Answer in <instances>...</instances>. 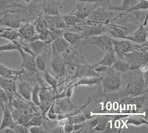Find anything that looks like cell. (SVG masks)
I'll return each instance as SVG.
<instances>
[{"label": "cell", "instance_id": "6da1fadb", "mask_svg": "<svg viewBox=\"0 0 148 133\" xmlns=\"http://www.w3.org/2000/svg\"><path fill=\"white\" fill-rule=\"evenodd\" d=\"M124 60L130 66V70H136L141 66L147 65V44L140 48L125 54Z\"/></svg>", "mask_w": 148, "mask_h": 133}, {"label": "cell", "instance_id": "7a4b0ae2", "mask_svg": "<svg viewBox=\"0 0 148 133\" xmlns=\"http://www.w3.org/2000/svg\"><path fill=\"white\" fill-rule=\"evenodd\" d=\"M112 42L113 46V51L116 54L117 59L122 60H124V55L125 54L140 48L147 44V43L140 45V44H136L131 41L127 40V39H115L113 37H112Z\"/></svg>", "mask_w": 148, "mask_h": 133}, {"label": "cell", "instance_id": "3957f363", "mask_svg": "<svg viewBox=\"0 0 148 133\" xmlns=\"http://www.w3.org/2000/svg\"><path fill=\"white\" fill-rule=\"evenodd\" d=\"M104 5L97 6L88 17V22L91 25H107L111 20L113 14Z\"/></svg>", "mask_w": 148, "mask_h": 133}, {"label": "cell", "instance_id": "277c9868", "mask_svg": "<svg viewBox=\"0 0 148 133\" xmlns=\"http://www.w3.org/2000/svg\"><path fill=\"white\" fill-rule=\"evenodd\" d=\"M103 91L106 94L117 91L119 90L121 86V79L119 74L114 71L110 72L104 78H101Z\"/></svg>", "mask_w": 148, "mask_h": 133}, {"label": "cell", "instance_id": "5b68a950", "mask_svg": "<svg viewBox=\"0 0 148 133\" xmlns=\"http://www.w3.org/2000/svg\"><path fill=\"white\" fill-rule=\"evenodd\" d=\"M82 44H92L104 51H108L113 49L112 37L105 34L84 38Z\"/></svg>", "mask_w": 148, "mask_h": 133}, {"label": "cell", "instance_id": "8992f818", "mask_svg": "<svg viewBox=\"0 0 148 133\" xmlns=\"http://www.w3.org/2000/svg\"><path fill=\"white\" fill-rule=\"evenodd\" d=\"M147 85V84L144 80L143 77L134 79L127 85L124 94L127 96H137L143 94L144 89L146 88Z\"/></svg>", "mask_w": 148, "mask_h": 133}, {"label": "cell", "instance_id": "52a82bcc", "mask_svg": "<svg viewBox=\"0 0 148 133\" xmlns=\"http://www.w3.org/2000/svg\"><path fill=\"white\" fill-rule=\"evenodd\" d=\"M122 39L131 41L136 44H145L147 42V25H144L143 24L140 25V27L136 31L130 34H127L121 38Z\"/></svg>", "mask_w": 148, "mask_h": 133}, {"label": "cell", "instance_id": "ba28073f", "mask_svg": "<svg viewBox=\"0 0 148 133\" xmlns=\"http://www.w3.org/2000/svg\"><path fill=\"white\" fill-rule=\"evenodd\" d=\"M18 52L20 54V57L22 58V64L19 69H25L30 72H36L37 69L36 66L35 62V56L31 54L26 52L22 48H18Z\"/></svg>", "mask_w": 148, "mask_h": 133}, {"label": "cell", "instance_id": "9c48e42d", "mask_svg": "<svg viewBox=\"0 0 148 133\" xmlns=\"http://www.w3.org/2000/svg\"><path fill=\"white\" fill-rule=\"evenodd\" d=\"M98 6V4L96 3H80L78 2L76 5V9L73 10L72 14L76 16L78 18L81 19L82 20H85L88 19L91 12L94 10Z\"/></svg>", "mask_w": 148, "mask_h": 133}, {"label": "cell", "instance_id": "30bf717a", "mask_svg": "<svg viewBox=\"0 0 148 133\" xmlns=\"http://www.w3.org/2000/svg\"><path fill=\"white\" fill-rule=\"evenodd\" d=\"M18 34H20L21 38L26 41H33L38 39L37 38V33L36 31L34 24L26 23L20 25L17 28Z\"/></svg>", "mask_w": 148, "mask_h": 133}, {"label": "cell", "instance_id": "8fae6325", "mask_svg": "<svg viewBox=\"0 0 148 133\" xmlns=\"http://www.w3.org/2000/svg\"><path fill=\"white\" fill-rule=\"evenodd\" d=\"M47 23V28L49 30H53V29H58V30H64L67 28V25L64 22L63 19L61 17V15L56 14V15H45L44 17Z\"/></svg>", "mask_w": 148, "mask_h": 133}, {"label": "cell", "instance_id": "7c38bea8", "mask_svg": "<svg viewBox=\"0 0 148 133\" xmlns=\"http://www.w3.org/2000/svg\"><path fill=\"white\" fill-rule=\"evenodd\" d=\"M25 74V69H18V70L8 68L5 65L0 66V77L16 81L20 79Z\"/></svg>", "mask_w": 148, "mask_h": 133}, {"label": "cell", "instance_id": "4fadbf2b", "mask_svg": "<svg viewBox=\"0 0 148 133\" xmlns=\"http://www.w3.org/2000/svg\"><path fill=\"white\" fill-rule=\"evenodd\" d=\"M18 82L16 83L17 92L19 94V96L24 100L30 102V98H31V92H32L33 87L30 83H28L27 81H25L23 80H18Z\"/></svg>", "mask_w": 148, "mask_h": 133}, {"label": "cell", "instance_id": "5bb4252c", "mask_svg": "<svg viewBox=\"0 0 148 133\" xmlns=\"http://www.w3.org/2000/svg\"><path fill=\"white\" fill-rule=\"evenodd\" d=\"M51 67L56 75L58 77H63L66 72V63L62 56L56 55L52 60Z\"/></svg>", "mask_w": 148, "mask_h": 133}, {"label": "cell", "instance_id": "9a60e30c", "mask_svg": "<svg viewBox=\"0 0 148 133\" xmlns=\"http://www.w3.org/2000/svg\"><path fill=\"white\" fill-rule=\"evenodd\" d=\"M69 44L63 38L62 36L56 37L52 41V53L54 56L60 55L61 54L70 48Z\"/></svg>", "mask_w": 148, "mask_h": 133}, {"label": "cell", "instance_id": "2e32d148", "mask_svg": "<svg viewBox=\"0 0 148 133\" xmlns=\"http://www.w3.org/2000/svg\"><path fill=\"white\" fill-rule=\"evenodd\" d=\"M49 43L50 42H46V41L36 39V40L30 41L27 44V46L30 49L31 53L36 57V56L39 55L46 51L47 50V46H48Z\"/></svg>", "mask_w": 148, "mask_h": 133}, {"label": "cell", "instance_id": "e0dca14e", "mask_svg": "<svg viewBox=\"0 0 148 133\" xmlns=\"http://www.w3.org/2000/svg\"><path fill=\"white\" fill-rule=\"evenodd\" d=\"M1 109L2 112V118L1 123H0V132L4 129L7 128V127H10L15 123L14 119H13V116H12L10 106L8 104L4 105L1 108Z\"/></svg>", "mask_w": 148, "mask_h": 133}, {"label": "cell", "instance_id": "ac0fdd59", "mask_svg": "<svg viewBox=\"0 0 148 133\" xmlns=\"http://www.w3.org/2000/svg\"><path fill=\"white\" fill-rule=\"evenodd\" d=\"M0 87L2 88V89L5 90V91L7 94H14L15 96L22 98L17 92L16 83L14 80L8 79V78H4L0 77Z\"/></svg>", "mask_w": 148, "mask_h": 133}, {"label": "cell", "instance_id": "d6986e66", "mask_svg": "<svg viewBox=\"0 0 148 133\" xmlns=\"http://www.w3.org/2000/svg\"><path fill=\"white\" fill-rule=\"evenodd\" d=\"M148 8V0H139L138 2V3H136L135 5L132 6L131 8H130L128 10H127L125 12H121V14H119L118 16L115 18L111 19V21H114L116 19H117L119 17H122L125 14H128V13H130V12L136 11V10H147Z\"/></svg>", "mask_w": 148, "mask_h": 133}, {"label": "cell", "instance_id": "ffe728a7", "mask_svg": "<svg viewBox=\"0 0 148 133\" xmlns=\"http://www.w3.org/2000/svg\"><path fill=\"white\" fill-rule=\"evenodd\" d=\"M61 17L63 19L67 27H76L77 25H80L84 24V20H82L81 19L78 18L76 16L73 15V14H62L61 15Z\"/></svg>", "mask_w": 148, "mask_h": 133}, {"label": "cell", "instance_id": "44dd1931", "mask_svg": "<svg viewBox=\"0 0 148 133\" xmlns=\"http://www.w3.org/2000/svg\"><path fill=\"white\" fill-rule=\"evenodd\" d=\"M110 68L119 74H124L130 70V66L129 63L122 59H116Z\"/></svg>", "mask_w": 148, "mask_h": 133}, {"label": "cell", "instance_id": "7402d4cb", "mask_svg": "<svg viewBox=\"0 0 148 133\" xmlns=\"http://www.w3.org/2000/svg\"><path fill=\"white\" fill-rule=\"evenodd\" d=\"M139 0H122L120 5H113V6H110L108 8L110 10L113 11H121L125 12L127 10L131 8L132 6L135 5Z\"/></svg>", "mask_w": 148, "mask_h": 133}, {"label": "cell", "instance_id": "603a6c76", "mask_svg": "<svg viewBox=\"0 0 148 133\" xmlns=\"http://www.w3.org/2000/svg\"><path fill=\"white\" fill-rule=\"evenodd\" d=\"M116 59H117V57H116V54H115L113 49H112V50L106 51V54H104V56L103 57L102 59H101L99 62L96 63V64L102 65V66L110 68L111 66H112V65L114 63V62L116 61Z\"/></svg>", "mask_w": 148, "mask_h": 133}, {"label": "cell", "instance_id": "cb8c5ba5", "mask_svg": "<svg viewBox=\"0 0 148 133\" xmlns=\"http://www.w3.org/2000/svg\"><path fill=\"white\" fill-rule=\"evenodd\" d=\"M101 83V78L99 77H84L74 83L75 86H92L99 85Z\"/></svg>", "mask_w": 148, "mask_h": 133}, {"label": "cell", "instance_id": "d4e9b609", "mask_svg": "<svg viewBox=\"0 0 148 133\" xmlns=\"http://www.w3.org/2000/svg\"><path fill=\"white\" fill-rule=\"evenodd\" d=\"M62 37L65 39L67 42V43L69 45H75V44L79 42L82 39H83L82 35L79 34H76V33L71 32V31H68V30H65V31H63L62 34Z\"/></svg>", "mask_w": 148, "mask_h": 133}, {"label": "cell", "instance_id": "484cf974", "mask_svg": "<svg viewBox=\"0 0 148 133\" xmlns=\"http://www.w3.org/2000/svg\"><path fill=\"white\" fill-rule=\"evenodd\" d=\"M47 51V50L46 51H45L44 53L39 54V55L36 56L35 57V62H36V66L37 71H46V69H47V56L46 52Z\"/></svg>", "mask_w": 148, "mask_h": 133}, {"label": "cell", "instance_id": "4316f807", "mask_svg": "<svg viewBox=\"0 0 148 133\" xmlns=\"http://www.w3.org/2000/svg\"><path fill=\"white\" fill-rule=\"evenodd\" d=\"M44 78L46 83L53 90L54 94H57V89L59 86V82H58L57 79L53 77L52 74H50L47 70L44 71Z\"/></svg>", "mask_w": 148, "mask_h": 133}, {"label": "cell", "instance_id": "83f0119b", "mask_svg": "<svg viewBox=\"0 0 148 133\" xmlns=\"http://www.w3.org/2000/svg\"><path fill=\"white\" fill-rule=\"evenodd\" d=\"M43 124H44V117L39 114H34L26 126L29 128L30 126H43Z\"/></svg>", "mask_w": 148, "mask_h": 133}, {"label": "cell", "instance_id": "f1b7e54d", "mask_svg": "<svg viewBox=\"0 0 148 133\" xmlns=\"http://www.w3.org/2000/svg\"><path fill=\"white\" fill-rule=\"evenodd\" d=\"M110 121V119L108 118H99L97 124L95 126V127L92 129V130L91 132H104V131H105V130L107 128V126L108 124V122Z\"/></svg>", "mask_w": 148, "mask_h": 133}, {"label": "cell", "instance_id": "f546056e", "mask_svg": "<svg viewBox=\"0 0 148 133\" xmlns=\"http://www.w3.org/2000/svg\"><path fill=\"white\" fill-rule=\"evenodd\" d=\"M0 24L4 25L5 27L10 28L17 29L20 26V22L16 19H12L2 18L0 19Z\"/></svg>", "mask_w": 148, "mask_h": 133}, {"label": "cell", "instance_id": "4dcf8cb0", "mask_svg": "<svg viewBox=\"0 0 148 133\" xmlns=\"http://www.w3.org/2000/svg\"><path fill=\"white\" fill-rule=\"evenodd\" d=\"M41 87L39 85H36L34 87H33L32 92H31V98L30 101L31 103L36 106L39 107L40 104V98H39V92H40Z\"/></svg>", "mask_w": 148, "mask_h": 133}, {"label": "cell", "instance_id": "1f68e13d", "mask_svg": "<svg viewBox=\"0 0 148 133\" xmlns=\"http://www.w3.org/2000/svg\"><path fill=\"white\" fill-rule=\"evenodd\" d=\"M34 27H35L36 31V33H38V34L42 32V31H44V30H47V29H48L44 17H39L38 19H36V21L35 23L34 24Z\"/></svg>", "mask_w": 148, "mask_h": 133}, {"label": "cell", "instance_id": "d6a6232c", "mask_svg": "<svg viewBox=\"0 0 148 133\" xmlns=\"http://www.w3.org/2000/svg\"><path fill=\"white\" fill-rule=\"evenodd\" d=\"M126 124L133 125V126H141V125H147V121L145 118H141L140 117L135 116L127 118Z\"/></svg>", "mask_w": 148, "mask_h": 133}, {"label": "cell", "instance_id": "836d02e7", "mask_svg": "<svg viewBox=\"0 0 148 133\" xmlns=\"http://www.w3.org/2000/svg\"><path fill=\"white\" fill-rule=\"evenodd\" d=\"M19 46L17 42H10L7 44H4L0 46V52L3 51H16L18 50Z\"/></svg>", "mask_w": 148, "mask_h": 133}, {"label": "cell", "instance_id": "e575fe53", "mask_svg": "<svg viewBox=\"0 0 148 133\" xmlns=\"http://www.w3.org/2000/svg\"><path fill=\"white\" fill-rule=\"evenodd\" d=\"M34 114H36V113H22L15 123H18V124L26 126L29 122V121H30V118H32V116Z\"/></svg>", "mask_w": 148, "mask_h": 133}, {"label": "cell", "instance_id": "d590c367", "mask_svg": "<svg viewBox=\"0 0 148 133\" xmlns=\"http://www.w3.org/2000/svg\"><path fill=\"white\" fill-rule=\"evenodd\" d=\"M10 128L13 130L14 133H29V128L27 126H25V125H21L14 123L10 126Z\"/></svg>", "mask_w": 148, "mask_h": 133}, {"label": "cell", "instance_id": "8d00e7d4", "mask_svg": "<svg viewBox=\"0 0 148 133\" xmlns=\"http://www.w3.org/2000/svg\"><path fill=\"white\" fill-rule=\"evenodd\" d=\"M92 68H93V70H94L95 72L98 74V75H101V74H105V73L108 72L109 68L107 67V66H102V65H98V64H92Z\"/></svg>", "mask_w": 148, "mask_h": 133}, {"label": "cell", "instance_id": "74e56055", "mask_svg": "<svg viewBox=\"0 0 148 133\" xmlns=\"http://www.w3.org/2000/svg\"><path fill=\"white\" fill-rule=\"evenodd\" d=\"M76 1L80 3H96L104 5L106 4L108 5L111 0H76Z\"/></svg>", "mask_w": 148, "mask_h": 133}, {"label": "cell", "instance_id": "f35d334b", "mask_svg": "<svg viewBox=\"0 0 148 133\" xmlns=\"http://www.w3.org/2000/svg\"><path fill=\"white\" fill-rule=\"evenodd\" d=\"M74 88H75L74 84H71L69 86H67V89L64 90V96L66 98L68 99H71L72 98L74 92Z\"/></svg>", "mask_w": 148, "mask_h": 133}, {"label": "cell", "instance_id": "ab89813d", "mask_svg": "<svg viewBox=\"0 0 148 133\" xmlns=\"http://www.w3.org/2000/svg\"><path fill=\"white\" fill-rule=\"evenodd\" d=\"M29 132L30 133H45V129L43 126H30L29 127Z\"/></svg>", "mask_w": 148, "mask_h": 133}, {"label": "cell", "instance_id": "60d3db41", "mask_svg": "<svg viewBox=\"0 0 148 133\" xmlns=\"http://www.w3.org/2000/svg\"><path fill=\"white\" fill-rule=\"evenodd\" d=\"M1 65H3V64H2V63H0V66H1Z\"/></svg>", "mask_w": 148, "mask_h": 133}]
</instances>
